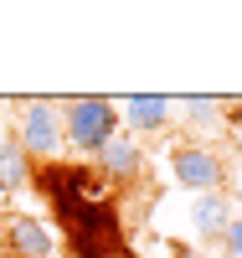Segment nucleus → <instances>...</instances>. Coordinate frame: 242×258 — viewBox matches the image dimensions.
Wrapping results in <instances>:
<instances>
[{
    "label": "nucleus",
    "mask_w": 242,
    "mask_h": 258,
    "mask_svg": "<svg viewBox=\"0 0 242 258\" xmlns=\"http://www.w3.org/2000/svg\"><path fill=\"white\" fill-rule=\"evenodd\" d=\"M16 140L26 145L31 160H47L52 165V155L67 145V135H62V109L47 103V98H26L21 114H16Z\"/></svg>",
    "instance_id": "4"
},
{
    "label": "nucleus",
    "mask_w": 242,
    "mask_h": 258,
    "mask_svg": "<svg viewBox=\"0 0 242 258\" xmlns=\"http://www.w3.org/2000/svg\"><path fill=\"white\" fill-rule=\"evenodd\" d=\"M222 253H227V258H242V217H232L227 238H222Z\"/></svg>",
    "instance_id": "11"
},
{
    "label": "nucleus",
    "mask_w": 242,
    "mask_h": 258,
    "mask_svg": "<svg viewBox=\"0 0 242 258\" xmlns=\"http://www.w3.org/2000/svg\"><path fill=\"white\" fill-rule=\"evenodd\" d=\"M119 124H124L119 119V103L103 98V93H77V98L62 103V135H67V150H77V155H93L98 160V150L124 135Z\"/></svg>",
    "instance_id": "2"
},
{
    "label": "nucleus",
    "mask_w": 242,
    "mask_h": 258,
    "mask_svg": "<svg viewBox=\"0 0 242 258\" xmlns=\"http://www.w3.org/2000/svg\"><path fill=\"white\" fill-rule=\"evenodd\" d=\"M36 181V165L26 155V145H21L16 135L0 140V197H16V191H26Z\"/></svg>",
    "instance_id": "9"
},
{
    "label": "nucleus",
    "mask_w": 242,
    "mask_h": 258,
    "mask_svg": "<svg viewBox=\"0 0 242 258\" xmlns=\"http://www.w3.org/2000/svg\"><path fill=\"white\" fill-rule=\"evenodd\" d=\"M98 176H103L108 186H134V181L144 176V150H139V140H134V135L108 140V145L98 150Z\"/></svg>",
    "instance_id": "6"
},
{
    "label": "nucleus",
    "mask_w": 242,
    "mask_h": 258,
    "mask_svg": "<svg viewBox=\"0 0 242 258\" xmlns=\"http://www.w3.org/2000/svg\"><path fill=\"white\" fill-rule=\"evenodd\" d=\"M36 186L47 191V202L57 207L62 227L72 238V258H124V222H119V207L103 197V176L83 165H41L36 170Z\"/></svg>",
    "instance_id": "1"
},
{
    "label": "nucleus",
    "mask_w": 242,
    "mask_h": 258,
    "mask_svg": "<svg viewBox=\"0 0 242 258\" xmlns=\"http://www.w3.org/2000/svg\"><path fill=\"white\" fill-rule=\"evenodd\" d=\"M170 258H206V253H196V248H175Z\"/></svg>",
    "instance_id": "12"
},
{
    "label": "nucleus",
    "mask_w": 242,
    "mask_h": 258,
    "mask_svg": "<svg viewBox=\"0 0 242 258\" xmlns=\"http://www.w3.org/2000/svg\"><path fill=\"white\" fill-rule=\"evenodd\" d=\"M186 114L201 119V124H211V114H222V98H186Z\"/></svg>",
    "instance_id": "10"
},
{
    "label": "nucleus",
    "mask_w": 242,
    "mask_h": 258,
    "mask_svg": "<svg viewBox=\"0 0 242 258\" xmlns=\"http://www.w3.org/2000/svg\"><path fill=\"white\" fill-rule=\"evenodd\" d=\"M232 197L227 191H206V197H196L191 202V227H196V238H206V243H222L227 238V227H232Z\"/></svg>",
    "instance_id": "8"
},
{
    "label": "nucleus",
    "mask_w": 242,
    "mask_h": 258,
    "mask_svg": "<svg viewBox=\"0 0 242 258\" xmlns=\"http://www.w3.org/2000/svg\"><path fill=\"white\" fill-rule=\"evenodd\" d=\"M165 160H170L175 186H186L191 197H206V191H222L227 186V165L216 160V150L196 145V140H175Z\"/></svg>",
    "instance_id": "3"
},
{
    "label": "nucleus",
    "mask_w": 242,
    "mask_h": 258,
    "mask_svg": "<svg viewBox=\"0 0 242 258\" xmlns=\"http://www.w3.org/2000/svg\"><path fill=\"white\" fill-rule=\"evenodd\" d=\"M170 109L175 103L165 93H129V98H119V119L134 129V135H160L170 124Z\"/></svg>",
    "instance_id": "7"
},
{
    "label": "nucleus",
    "mask_w": 242,
    "mask_h": 258,
    "mask_svg": "<svg viewBox=\"0 0 242 258\" xmlns=\"http://www.w3.org/2000/svg\"><path fill=\"white\" fill-rule=\"evenodd\" d=\"M0 258H57V232L31 212H0Z\"/></svg>",
    "instance_id": "5"
}]
</instances>
